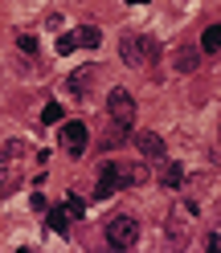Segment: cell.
I'll list each match as a JSON object with an SVG mask.
<instances>
[{"instance_id":"18","label":"cell","mask_w":221,"mask_h":253,"mask_svg":"<svg viewBox=\"0 0 221 253\" xmlns=\"http://www.w3.org/2000/svg\"><path fill=\"white\" fill-rule=\"evenodd\" d=\"M21 49L25 53H37V37L33 33H21Z\"/></svg>"},{"instance_id":"14","label":"cell","mask_w":221,"mask_h":253,"mask_svg":"<svg viewBox=\"0 0 221 253\" xmlns=\"http://www.w3.org/2000/svg\"><path fill=\"white\" fill-rule=\"evenodd\" d=\"M180 180H184V168H180V164H168V168L160 171V184H164V188H180Z\"/></svg>"},{"instance_id":"11","label":"cell","mask_w":221,"mask_h":253,"mask_svg":"<svg viewBox=\"0 0 221 253\" xmlns=\"http://www.w3.org/2000/svg\"><path fill=\"white\" fill-rule=\"evenodd\" d=\"M70 220H74V216H70L66 209H50V212H45V225H50L54 233H70Z\"/></svg>"},{"instance_id":"1","label":"cell","mask_w":221,"mask_h":253,"mask_svg":"<svg viewBox=\"0 0 221 253\" xmlns=\"http://www.w3.org/2000/svg\"><path fill=\"white\" fill-rule=\"evenodd\" d=\"M107 245H110V249H135V245H139L135 216H127V212L110 216V220H107Z\"/></svg>"},{"instance_id":"15","label":"cell","mask_w":221,"mask_h":253,"mask_svg":"<svg viewBox=\"0 0 221 253\" xmlns=\"http://www.w3.org/2000/svg\"><path fill=\"white\" fill-rule=\"evenodd\" d=\"M41 123H45V126L61 123V102H50V106H45V110H41Z\"/></svg>"},{"instance_id":"12","label":"cell","mask_w":221,"mask_h":253,"mask_svg":"<svg viewBox=\"0 0 221 253\" xmlns=\"http://www.w3.org/2000/svg\"><path fill=\"white\" fill-rule=\"evenodd\" d=\"M74 37H78V45H86V49H99V41H103V33H99L94 25H82Z\"/></svg>"},{"instance_id":"19","label":"cell","mask_w":221,"mask_h":253,"mask_svg":"<svg viewBox=\"0 0 221 253\" xmlns=\"http://www.w3.org/2000/svg\"><path fill=\"white\" fill-rule=\"evenodd\" d=\"M205 249H221V237H217V233H209V237H205Z\"/></svg>"},{"instance_id":"16","label":"cell","mask_w":221,"mask_h":253,"mask_svg":"<svg viewBox=\"0 0 221 253\" xmlns=\"http://www.w3.org/2000/svg\"><path fill=\"white\" fill-rule=\"evenodd\" d=\"M74 49H78V37H74V33H61V37H57V53L66 57V53H74Z\"/></svg>"},{"instance_id":"17","label":"cell","mask_w":221,"mask_h":253,"mask_svg":"<svg viewBox=\"0 0 221 253\" xmlns=\"http://www.w3.org/2000/svg\"><path fill=\"white\" fill-rule=\"evenodd\" d=\"M66 212H70L74 220H78V216H86V204H82V196H70V200H66Z\"/></svg>"},{"instance_id":"4","label":"cell","mask_w":221,"mask_h":253,"mask_svg":"<svg viewBox=\"0 0 221 253\" xmlns=\"http://www.w3.org/2000/svg\"><path fill=\"white\" fill-rule=\"evenodd\" d=\"M90 143V131H86V123H66L61 126V147H66L70 155H82Z\"/></svg>"},{"instance_id":"2","label":"cell","mask_w":221,"mask_h":253,"mask_svg":"<svg viewBox=\"0 0 221 253\" xmlns=\"http://www.w3.org/2000/svg\"><path fill=\"white\" fill-rule=\"evenodd\" d=\"M107 110H110V123L123 126V131H131V123H135V98L127 90H110V98H107Z\"/></svg>"},{"instance_id":"13","label":"cell","mask_w":221,"mask_h":253,"mask_svg":"<svg viewBox=\"0 0 221 253\" xmlns=\"http://www.w3.org/2000/svg\"><path fill=\"white\" fill-rule=\"evenodd\" d=\"M201 49H205V53H217V49H221V25H209V29H205Z\"/></svg>"},{"instance_id":"5","label":"cell","mask_w":221,"mask_h":253,"mask_svg":"<svg viewBox=\"0 0 221 253\" xmlns=\"http://www.w3.org/2000/svg\"><path fill=\"white\" fill-rule=\"evenodd\" d=\"M135 147L148 155V160H164V139L156 131H135Z\"/></svg>"},{"instance_id":"7","label":"cell","mask_w":221,"mask_h":253,"mask_svg":"<svg viewBox=\"0 0 221 253\" xmlns=\"http://www.w3.org/2000/svg\"><path fill=\"white\" fill-rule=\"evenodd\" d=\"M115 188H119V171H115V164H103V168H99V188H94V200L115 196Z\"/></svg>"},{"instance_id":"9","label":"cell","mask_w":221,"mask_h":253,"mask_svg":"<svg viewBox=\"0 0 221 253\" xmlns=\"http://www.w3.org/2000/svg\"><path fill=\"white\" fill-rule=\"evenodd\" d=\"M90 82H94V70H74V74L66 78L70 94H86V90H90Z\"/></svg>"},{"instance_id":"21","label":"cell","mask_w":221,"mask_h":253,"mask_svg":"<svg viewBox=\"0 0 221 253\" xmlns=\"http://www.w3.org/2000/svg\"><path fill=\"white\" fill-rule=\"evenodd\" d=\"M217 155H221V139H217Z\"/></svg>"},{"instance_id":"10","label":"cell","mask_w":221,"mask_h":253,"mask_svg":"<svg viewBox=\"0 0 221 253\" xmlns=\"http://www.w3.org/2000/svg\"><path fill=\"white\" fill-rule=\"evenodd\" d=\"M17 151H21L17 143H8L4 151H0V192L8 188V176H12V155H17Z\"/></svg>"},{"instance_id":"20","label":"cell","mask_w":221,"mask_h":253,"mask_svg":"<svg viewBox=\"0 0 221 253\" xmlns=\"http://www.w3.org/2000/svg\"><path fill=\"white\" fill-rule=\"evenodd\" d=\"M127 4H148V0H127Z\"/></svg>"},{"instance_id":"6","label":"cell","mask_w":221,"mask_h":253,"mask_svg":"<svg viewBox=\"0 0 221 253\" xmlns=\"http://www.w3.org/2000/svg\"><path fill=\"white\" fill-rule=\"evenodd\" d=\"M201 66V49H193V45H180L176 53H172V70L176 74H193Z\"/></svg>"},{"instance_id":"3","label":"cell","mask_w":221,"mask_h":253,"mask_svg":"<svg viewBox=\"0 0 221 253\" xmlns=\"http://www.w3.org/2000/svg\"><path fill=\"white\" fill-rule=\"evenodd\" d=\"M119 57H123V66H131V70H139L148 61V37H135V33H127L119 41Z\"/></svg>"},{"instance_id":"8","label":"cell","mask_w":221,"mask_h":253,"mask_svg":"<svg viewBox=\"0 0 221 253\" xmlns=\"http://www.w3.org/2000/svg\"><path fill=\"white\" fill-rule=\"evenodd\" d=\"M115 171H119V188H123V184H144V180H148V168H131V164H115Z\"/></svg>"}]
</instances>
